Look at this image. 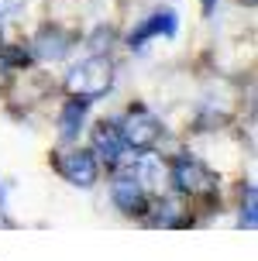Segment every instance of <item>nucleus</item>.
<instances>
[{
    "mask_svg": "<svg viewBox=\"0 0 258 261\" xmlns=\"http://www.w3.org/2000/svg\"><path fill=\"white\" fill-rule=\"evenodd\" d=\"M179 35V14L172 7H162V11L148 14L142 24L128 35V48L131 52H145V45L155 38H176Z\"/></svg>",
    "mask_w": 258,
    "mask_h": 261,
    "instance_id": "6",
    "label": "nucleus"
},
{
    "mask_svg": "<svg viewBox=\"0 0 258 261\" xmlns=\"http://www.w3.org/2000/svg\"><path fill=\"white\" fill-rule=\"evenodd\" d=\"M128 165L148 193H162V186L169 182V165L162 162V155H155V151H138Z\"/></svg>",
    "mask_w": 258,
    "mask_h": 261,
    "instance_id": "9",
    "label": "nucleus"
},
{
    "mask_svg": "<svg viewBox=\"0 0 258 261\" xmlns=\"http://www.w3.org/2000/svg\"><path fill=\"white\" fill-rule=\"evenodd\" d=\"M169 182L176 186V193L190 196V199L217 193V175L206 169L196 155H186V151L169 162Z\"/></svg>",
    "mask_w": 258,
    "mask_h": 261,
    "instance_id": "3",
    "label": "nucleus"
},
{
    "mask_svg": "<svg viewBox=\"0 0 258 261\" xmlns=\"http://www.w3.org/2000/svg\"><path fill=\"white\" fill-rule=\"evenodd\" d=\"M255 206H258L255 186L248 182V186H245V203H241V217H238V223H241L245 230H255Z\"/></svg>",
    "mask_w": 258,
    "mask_h": 261,
    "instance_id": "11",
    "label": "nucleus"
},
{
    "mask_svg": "<svg viewBox=\"0 0 258 261\" xmlns=\"http://www.w3.org/2000/svg\"><path fill=\"white\" fill-rule=\"evenodd\" d=\"M31 52L41 62H62L65 55L73 52V35H65L62 28H55V24H45L31 41Z\"/></svg>",
    "mask_w": 258,
    "mask_h": 261,
    "instance_id": "8",
    "label": "nucleus"
},
{
    "mask_svg": "<svg viewBox=\"0 0 258 261\" xmlns=\"http://www.w3.org/2000/svg\"><path fill=\"white\" fill-rule=\"evenodd\" d=\"M0 52H4V62L14 65V69H25L28 62H31V52H28L25 45L21 48H11V45H0Z\"/></svg>",
    "mask_w": 258,
    "mask_h": 261,
    "instance_id": "12",
    "label": "nucleus"
},
{
    "mask_svg": "<svg viewBox=\"0 0 258 261\" xmlns=\"http://www.w3.org/2000/svg\"><path fill=\"white\" fill-rule=\"evenodd\" d=\"M55 169L62 175L69 186H76V189H93L97 179H100V162L93 155L90 148H69L59 162H55Z\"/></svg>",
    "mask_w": 258,
    "mask_h": 261,
    "instance_id": "5",
    "label": "nucleus"
},
{
    "mask_svg": "<svg viewBox=\"0 0 258 261\" xmlns=\"http://www.w3.org/2000/svg\"><path fill=\"white\" fill-rule=\"evenodd\" d=\"M90 151L97 155V162H107L110 169H117L124 162V141H121V130H117V120H97L93 124V134H90Z\"/></svg>",
    "mask_w": 258,
    "mask_h": 261,
    "instance_id": "7",
    "label": "nucleus"
},
{
    "mask_svg": "<svg viewBox=\"0 0 258 261\" xmlns=\"http://www.w3.org/2000/svg\"><path fill=\"white\" fill-rule=\"evenodd\" d=\"M241 4H248V7H255V0H241Z\"/></svg>",
    "mask_w": 258,
    "mask_h": 261,
    "instance_id": "15",
    "label": "nucleus"
},
{
    "mask_svg": "<svg viewBox=\"0 0 258 261\" xmlns=\"http://www.w3.org/2000/svg\"><path fill=\"white\" fill-rule=\"evenodd\" d=\"M117 130H121V141H124L128 151H152L155 144L162 141V134H166L162 120L142 103L128 107V114L117 120Z\"/></svg>",
    "mask_w": 258,
    "mask_h": 261,
    "instance_id": "2",
    "label": "nucleus"
},
{
    "mask_svg": "<svg viewBox=\"0 0 258 261\" xmlns=\"http://www.w3.org/2000/svg\"><path fill=\"white\" fill-rule=\"evenodd\" d=\"M0 213H7V193H4V182H0Z\"/></svg>",
    "mask_w": 258,
    "mask_h": 261,
    "instance_id": "14",
    "label": "nucleus"
},
{
    "mask_svg": "<svg viewBox=\"0 0 258 261\" xmlns=\"http://www.w3.org/2000/svg\"><path fill=\"white\" fill-rule=\"evenodd\" d=\"M114 62H110V55H90V59H83L79 65L69 69V76H65V93L69 96H83V100H100L107 93L114 90Z\"/></svg>",
    "mask_w": 258,
    "mask_h": 261,
    "instance_id": "1",
    "label": "nucleus"
},
{
    "mask_svg": "<svg viewBox=\"0 0 258 261\" xmlns=\"http://www.w3.org/2000/svg\"><path fill=\"white\" fill-rule=\"evenodd\" d=\"M148 189L138 182V175L131 172V165H117L114 169V182H110V203H114L124 217H145L148 206H152V199H148Z\"/></svg>",
    "mask_w": 258,
    "mask_h": 261,
    "instance_id": "4",
    "label": "nucleus"
},
{
    "mask_svg": "<svg viewBox=\"0 0 258 261\" xmlns=\"http://www.w3.org/2000/svg\"><path fill=\"white\" fill-rule=\"evenodd\" d=\"M0 45H4V35H0Z\"/></svg>",
    "mask_w": 258,
    "mask_h": 261,
    "instance_id": "16",
    "label": "nucleus"
},
{
    "mask_svg": "<svg viewBox=\"0 0 258 261\" xmlns=\"http://www.w3.org/2000/svg\"><path fill=\"white\" fill-rule=\"evenodd\" d=\"M25 7V0H0V17H7V14H17Z\"/></svg>",
    "mask_w": 258,
    "mask_h": 261,
    "instance_id": "13",
    "label": "nucleus"
},
{
    "mask_svg": "<svg viewBox=\"0 0 258 261\" xmlns=\"http://www.w3.org/2000/svg\"><path fill=\"white\" fill-rule=\"evenodd\" d=\"M86 114H90V100H83V96L65 100L62 110H59V138L62 141H76L83 124H86Z\"/></svg>",
    "mask_w": 258,
    "mask_h": 261,
    "instance_id": "10",
    "label": "nucleus"
}]
</instances>
